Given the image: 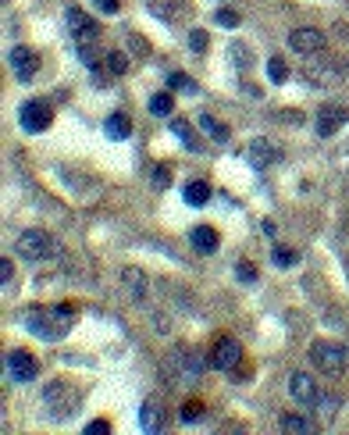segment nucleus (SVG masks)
Segmentation results:
<instances>
[{"label":"nucleus","instance_id":"nucleus-29","mask_svg":"<svg viewBox=\"0 0 349 435\" xmlns=\"http://www.w3.org/2000/svg\"><path fill=\"white\" fill-rule=\"evenodd\" d=\"M107 68H111L114 75H122V72H129V58H125L122 50H114V54H107Z\"/></svg>","mask_w":349,"mask_h":435},{"label":"nucleus","instance_id":"nucleus-19","mask_svg":"<svg viewBox=\"0 0 349 435\" xmlns=\"http://www.w3.org/2000/svg\"><path fill=\"white\" fill-rule=\"evenodd\" d=\"M146 8H150L157 18H164V22H175V18L182 15V0H146Z\"/></svg>","mask_w":349,"mask_h":435},{"label":"nucleus","instance_id":"nucleus-39","mask_svg":"<svg viewBox=\"0 0 349 435\" xmlns=\"http://www.w3.org/2000/svg\"><path fill=\"white\" fill-rule=\"evenodd\" d=\"M11 272H15V264H11V261H0V279L11 282Z\"/></svg>","mask_w":349,"mask_h":435},{"label":"nucleus","instance_id":"nucleus-13","mask_svg":"<svg viewBox=\"0 0 349 435\" xmlns=\"http://www.w3.org/2000/svg\"><path fill=\"white\" fill-rule=\"evenodd\" d=\"M171 364L178 367V375H182L186 382H189V378L196 382V378L203 375V367H207V364L200 360V353H196V350H175V353H171Z\"/></svg>","mask_w":349,"mask_h":435},{"label":"nucleus","instance_id":"nucleus-11","mask_svg":"<svg viewBox=\"0 0 349 435\" xmlns=\"http://www.w3.org/2000/svg\"><path fill=\"white\" fill-rule=\"evenodd\" d=\"M8 371H11L15 382H33L40 375V364H36V357L29 350H11L8 353Z\"/></svg>","mask_w":349,"mask_h":435},{"label":"nucleus","instance_id":"nucleus-18","mask_svg":"<svg viewBox=\"0 0 349 435\" xmlns=\"http://www.w3.org/2000/svg\"><path fill=\"white\" fill-rule=\"evenodd\" d=\"M182 196H186V203H193V207H203V203L210 200V186H207L203 178H193V182H186Z\"/></svg>","mask_w":349,"mask_h":435},{"label":"nucleus","instance_id":"nucleus-5","mask_svg":"<svg viewBox=\"0 0 349 435\" xmlns=\"http://www.w3.org/2000/svg\"><path fill=\"white\" fill-rule=\"evenodd\" d=\"M43 403L50 407L54 417H68V414L79 407V392H72L68 382H50V385L43 389Z\"/></svg>","mask_w":349,"mask_h":435},{"label":"nucleus","instance_id":"nucleus-31","mask_svg":"<svg viewBox=\"0 0 349 435\" xmlns=\"http://www.w3.org/2000/svg\"><path fill=\"white\" fill-rule=\"evenodd\" d=\"M235 275H239V282H257V268L249 261H239L235 264Z\"/></svg>","mask_w":349,"mask_h":435},{"label":"nucleus","instance_id":"nucleus-17","mask_svg":"<svg viewBox=\"0 0 349 435\" xmlns=\"http://www.w3.org/2000/svg\"><path fill=\"white\" fill-rule=\"evenodd\" d=\"M104 129H107V136H111V139H129V136H132V122H129V114H122V111L107 114Z\"/></svg>","mask_w":349,"mask_h":435},{"label":"nucleus","instance_id":"nucleus-22","mask_svg":"<svg viewBox=\"0 0 349 435\" xmlns=\"http://www.w3.org/2000/svg\"><path fill=\"white\" fill-rule=\"evenodd\" d=\"M171 107H175V97H171V90H168V93H154V97H150V114L164 118V114H171Z\"/></svg>","mask_w":349,"mask_h":435},{"label":"nucleus","instance_id":"nucleus-2","mask_svg":"<svg viewBox=\"0 0 349 435\" xmlns=\"http://www.w3.org/2000/svg\"><path fill=\"white\" fill-rule=\"evenodd\" d=\"M18 254H22L26 261L40 264V261L58 257V243H54V236H47L43 229H26V232L18 236Z\"/></svg>","mask_w":349,"mask_h":435},{"label":"nucleus","instance_id":"nucleus-4","mask_svg":"<svg viewBox=\"0 0 349 435\" xmlns=\"http://www.w3.org/2000/svg\"><path fill=\"white\" fill-rule=\"evenodd\" d=\"M239 360H242V346H239V339H232V335L214 339V346H210V360H207L210 367H218V371H235Z\"/></svg>","mask_w":349,"mask_h":435},{"label":"nucleus","instance_id":"nucleus-8","mask_svg":"<svg viewBox=\"0 0 349 435\" xmlns=\"http://www.w3.org/2000/svg\"><path fill=\"white\" fill-rule=\"evenodd\" d=\"M289 396H292L296 403H303V407H313V403L321 399V389H317V382H313L306 371H292V375H289Z\"/></svg>","mask_w":349,"mask_h":435},{"label":"nucleus","instance_id":"nucleus-23","mask_svg":"<svg viewBox=\"0 0 349 435\" xmlns=\"http://www.w3.org/2000/svg\"><path fill=\"white\" fill-rule=\"evenodd\" d=\"M306 79L317 82V86H324V82L335 79V65H324V61H321V65H310V68H306Z\"/></svg>","mask_w":349,"mask_h":435},{"label":"nucleus","instance_id":"nucleus-25","mask_svg":"<svg viewBox=\"0 0 349 435\" xmlns=\"http://www.w3.org/2000/svg\"><path fill=\"white\" fill-rule=\"evenodd\" d=\"M168 90H178V93H196V82H193L186 72H168Z\"/></svg>","mask_w":349,"mask_h":435},{"label":"nucleus","instance_id":"nucleus-30","mask_svg":"<svg viewBox=\"0 0 349 435\" xmlns=\"http://www.w3.org/2000/svg\"><path fill=\"white\" fill-rule=\"evenodd\" d=\"M271 257H274V264H281V268H292V264H296V254H292V250H285V247H274V254H271Z\"/></svg>","mask_w":349,"mask_h":435},{"label":"nucleus","instance_id":"nucleus-26","mask_svg":"<svg viewBox=\"0 0 349 435\" xmlns=\"http://www.w3.org/2000/svg\"><path fill=\"white\" fill-rule=\"evenodd\" d=\"M267 79H271L274 86H281V82L289 79V65H285L281 58H271V61H267Z\"/></svg>","mask_w":349,"mask_h":435},{"label":"nucleus","instance_id":"nucleus-33","mask_svg":"<svg viewBox=\"0 0 349 435\" xmlns=\"http://www.w3.org/2000/svg\"><path fill=\"white\" fill-rule=\"evenodd\" d=\"M189 47H193L196 54H203V50H207V33H203V29H193V33H189Z\"/></svg>","mask_w":349,"mask_h":435},{"label":"nucleus","instance_id":"nucleus-10","mask_svg":"<svg viewBox=\"0 0 349 435\" xmlns=\"http://www.w3.org/2000/svg\"><path fill=\"white\" fill-rule=\"evenodd\" d=\"M345 122H349V107H342V104H328V107H321V114H317V136L328 139V136H335Z\"/></svg>","mask_w":349,"mask_h":435},{"label":"nucleus","instance_id":"nucleus-20","mask_svg":"<svg viewBox=\"0 0 349 435\" xmlns=\"http://www.w3.org/2000/svg\"><path fill=\"white\" fill-rule=\"evenodd\" d=\"M122 282H125V289H129L136 300H143V293H146V279H143V272L125 268V272H122Z\"/></svg>","mask_w":349,"mask_h":435},{"label":"nucleus","instance_id":"nucleus-3","mask_svg":"<svg viewBox=\"0 0 349 435\" xmlns=\"http://www.w3.org/2000/svg\"><path fill=\"white\" fill-rule=\"evenodd\" d=\"M310 364H313L317 371H324L328 378H335V375L345 371V350H342L338 343H331V339H317V343L310 346Z\"/></svg>","mask_w":349,"mask_h":435},{"label":"nucleus","instance_id":"nucleus-36","mask_svg":"<svg viewBox=\"0 0 349 435\" xmlns=\"http://www.w3.org/2000/svg\"><path fill=\"white\" fill-rule=\"evenodd\" d=\"M168 178H171V171H168V168H154V186H157V189H164V186H168Z\"/></svg>","mask_w":349,"mask_h":435},{"label":"nucleus","instance_id":"nucleus-24","mask_svg":"<svg viewBox=\"0 0 349 435\" xmlns=\"http://www.w3.org/2000/svg\"><path fill=\"white\" fill-rule=\"evenodd\" d=\"M200 125H203V132H207L214 143H225V139H228V129H225L221 122H214L210 114H200Z\"/></svg>","mask_w":349,"mask_h":435},{"label":"nucleus","instance_id":"nucleus-15","mask_svg":"<svg viewBox=\"0 0 349 435\" xmlns=\"http://www.w3.org/2000/svg\"><path fill=\"white\" fill-rule=\"evenodd\" d=\"M189 243H193L200 254H218V232H214L210 225H196V229L189 232Z\"/></svg>","mask_w":349,"mask_h":435},{"label":"nucleus","instance_id":"nucleus-38","mask_svg":"<svg viewBox=\"0 0 349 435\" xmlns=\"http://www.w3.org/2000/svg\"><path fill=\"white\" fill-rule=\"evenodd\" d=\"M97 8H100L104 15H118V0H97Z\"/></svg>","mask_w":349,"mask_h":435},{"label":"nucleus","instance_id":"nucleus-28","mask_svg":"<svg viewBox=\"0 0 349 435\" xmlns=\"http://www.w3.org/2000/svg\"><path fill=\"white\" fill-rule=\"evenodd\" d=\"M214 22L225 26V29H235V26H239V15H235L232 8H218V11H214Z\"/></svg>","mask_w":349,"mask_h":435},{"label":"nucleus","instance_id":"nucleus-7","mask_svg":"<svg viewBox=\"0 0 349 435\" xmlns=\"http://www.w3.org/2000/svg\"><path fill=\"white\" fill-rule=\"evenodd\" d=\"M18 122H22V129L26 132H43L47 125H50V107L43 104V100H26L22 104V111H18Z\"/></svg>","mask_w":349,"mask_h":435},{"label":"nucleus","instance_id":"nucleus-6","mask_svg":"<svg viewBox=\"0 0 349 435\" xmlns=\"http://www.w3.org/2000/svg\"><path fill=\"white\" fill-rule=\"evenodd\" d=\"M324 43H328L324 33H321V29H310V26L289 33V47H292L296 54H303V58H317V54L324 50Z\"/></svg>","mask_w":349,"mask_h":435},{"label":"nucleus","instance_id":"nucleus-21","mask_svg":"<svg viewBox=\"0 0 349 435\" xmlns=\"http://www.w3.org/2000/svg\"><path fill=\"white\" fill-rule=\"evenodd\" d=\"M278 428H281V431H313V421L303 417V414H281Z\"/></svg>","mask_w":349,"mask_h":435},{"label":"nucleus","instance_id":"nucleus-34","mask_svg":"<svg viewBox=\"0 0 349 435\" xmlns=\"http://www.w3.org/2000/svg\"><path fill=\"white\" fill-rule=\"evenodd\" d=\"M232 58H235L239 65H246V68H249V61H253L249 50H242V43H232Z\"/></svg>","mask_w":349,"mask_h":435},{"label":"nucleus","instance_id":"nucleus-35","mask_svg":"<svg viewBox=\"0 0 349 435\" xmlns=\"http://www.w3.org/2000/svg\"><path fill=\"white\" fill-rule=\"evenodd\" d=\"M200 410H203L200 403H186V407H182V421H186V424H189V421H196V417H200Z\"/></svg>","mask_w":349,"mask_h":435},{"label":"nucleus","instance_id":"nucleus-27","mask_svg":"<svg viewBox=\"0 0 349 435\" xmlns=\"http://www.w3.org/2000/svg\"><path fill=\"white\" fill-rule=\"evenodd\" d=\"M171 132L186 143V146H193V150H200V139H196V132L189 129V122H171Z\"/></svg>","mask_w":349,"mask_h":435},{"label":"nucleus","instance_id":"nucleus-16","mask_svg":"<svg viewBox=\"0 0 349 435\" xmlns=\"http://www.w3.org/2000/svg\"><path fill=\"white\" fill-rule=\"evenodd\" d=\"M139 424H143V431H157V428L164 424V407H161V399H146V403H143Z\"/></svg>","mask_w":349,"mask_h":435},{"label":"nucleus","instance_id":"nucleus-9","mask_svg":"<svg viewBox=\"0 0 349 435\" xmlns=\"http://www.w3.org/2000/svg\"><path fill=\"white\" fill-rule=\"evenodd\" d=\"M65 26H68V33L75 36V43L97 40V33H100V26H97L86 11H79V8H68V11H65Z\"/></svg>","mask_w":349,"mask_h":435},{"label":"nucleus","instance_id":"nucleus-1","mask_svg":"<svg viewBox=\"0 0 349 435\" xmlns=\"http://www.w3.org/2000/svg\"><path fill=\"white\" fill-rule=\"evenodd\" d=\"M75 318L79 314H75L72 304H58V307H36V311H29L26 314V325H29L33 335H40L47 343H58V339H65L75 328Z\"/></svg>","mask_w":349,"mask_h":435},{"label":"nucleus","instance_id":"nucleus-12","mask_svg":"<svg viewBox=\"0 0 349 435\" xmlns=\"http://www.w3.org/2000/svg\"><path fill=\"white\" fill-rule=\"evenodd\" d=\"M11 68H15V79L18 82H33V75L40 72V58L29 47H15L11 50Z\"/></svg>","mask_w":349,"mask_h":435},{"label":"nucleus","instance_id":"nucleus-32","mask_svg":"<svg viewBox=\"0 0 349 435\" xmlns=\"http://www.w3.org/2000/svg\"><path fill=\"white\" fill-rule=\"evenodd\" d=\"M313 407H317V410H321L324 417H335V410H338V399H335V396H321V399H317Z\"/></svg>","mask_w":349,"mask_h":435},{"label":"nucleus","instance_id":"nucleus-37","mask_svg":"<svg viewBox=\"0 0 349 435\" xmlns=\"http://www.w3.org/2000/svg\"><path fill=\"white\" fill-rule=\"evenodd\" d=\"M86 431H90V435H107V431H111V424H107V421H90V424H86Z\"/></svg>","mask_w":349,"mask_h":435},{"label":"nucleus","instance_id":"nucleus-14","mask_svg":"<svg viewBox=\"0 0 349 435\" xmlns=\"http://www.w3.org/2000/svg\"><path fill=\"white\" fill-rule=\"evenodd\" d=\"M253 168H267L271 161H278V146L274 143H267V139H253L249 146H246V154H242Z\"/></svg>","mask_w":349,"mask_h":435}]
</instances>
